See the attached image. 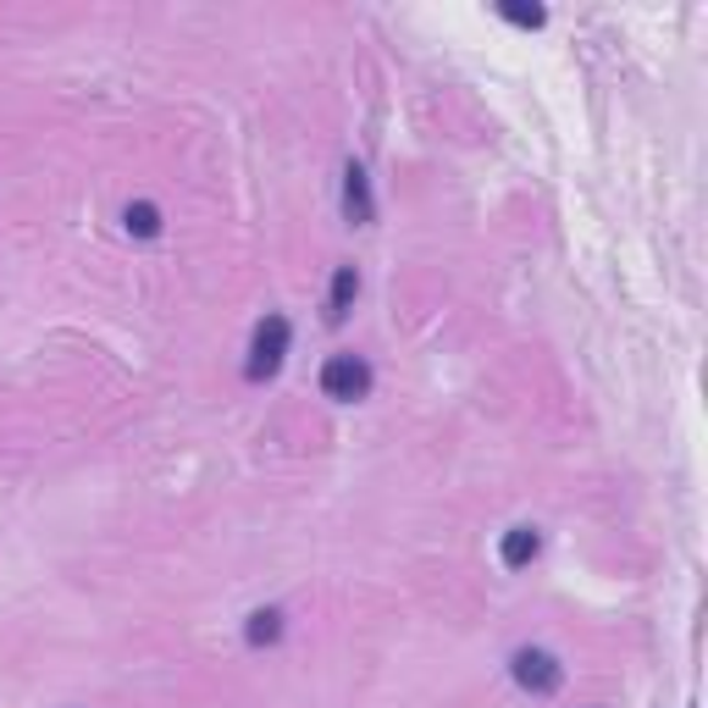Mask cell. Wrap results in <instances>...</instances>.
<instances>
[{
	"label": "cell",
	"mask_w": 708,
	"mask_h": 708,
	"mask_svg": "<svg viewBox=\"0 0 708 708\" xmlns=\"http://www.w3.org/2000/svg\"><path fill=\"white\" fill-rule=\"evenodd\" d=\"M288 343H294V321L283 310H266L249 332V361H244V377L249 382H266V377H278L283 361H288Z\"/></svg>",
	"instance_id": "obj_1"
},
{
	"label": "cell",
	"mask_w": 708,
	"mask_h": 708,
	"mask_svg": "<svg viewBox=\"0 0 708 708\" xmlns=\"http://www.w3.org/2000/svg\"><path fill=\"white\" fill-rule=\"evenodd\" d=\"M371 382H377V371H371L366 354H354V349L327 354V366H321V393H327L332 404H361V399L371 393Z\"/></svg>",
	"instance_id": "obj_2"
},
{
	"label": "cell",
	"mask_w": 708,
	"mask_h": 708,
	"mask_svg": "<svg viewBox=\"0 0 708 708\" xmlns=\"http://www.w3.org/2000/svg\"><path fill=\"white\" fill-rule=\"evenodd\" d=\"M509 675H515V686L531 692V697H554V692L565 686V664H559L548 648H515V653H509Z\"/></svg>",
	"instance_id": "obj_3"
},
{
	"label": "cell",
	"mask_w": 708,
	"mask_h": 708,
	"mask_svg": "<svg viewBox=\"0 0 708 708\" xmlns=\"http://www.w3.org/2000/svg\"><path fill=\"white\" fill-rule=\"evenodd\" d=\"M343 222H349V227H371V222H377L371 172H366L361 161H343Z\"/></svg>",
	"instance_id": "obj_4"
},
{
	"label": "cell",
	"mask_w": 708,
	"mask_h": 708,
	"mask_svg": "<svg viewBox=\"0 0 708 708\" xmlns=\"http://www.w3.org/2000/svg\"><path fill=\"white\" fill-rule=\"evenodd\" d=\"M283 637H288V614H283L278 603L249 609V620H244V642H249V648H278Z\"/></svg>",
	"instance_id": "obj_5"
},
{
	"label": "cell",
	"mask_w": 708,
	"mask_h": 708,
	"mask_svg": "<svg viewBox=\"0 0 708 708\" xmlns=\"http://www.w3.org/2000/svg\"><path fill=\"white\" fill-rule=\"evenodd\" d=\"M538 554H543V531H538V526H509V531H504V543H498L504 570H526Z\"/></svg>",
	"instance_id": "obj_6"
},
{
	"label": "cell",
	"mask_w": 708,
	"mask_h": 708,
	"mask_svg": "<svg viewBox=\"0 0 708 708\" xmlns=\"http://www.w3.org/2000/svg\"><path fill=\"white\" fill-rule=\"evenodd\" d=\"M354 299H361V272L354 266H338L332 272V288H327V327H343Z\"/></svg>",
	"instance_id": "obj_7"
},
{
	"label": "cell",
	"mask_w": 708,
	"mask_h": 708,
	"mask_svg": "<svg viewBox=\"0 0 708 708\" xmlns=\"http://www.w3.org/2000/svg\"><path fill=\"white\" fill-rule=\"evenodd\" d=\"M122 227H128V238H161L166 233V216H161V205H150V200H128L122 205Z\"/></svg>",
	"instance_id": "obj_8"
},
{
	"label": "cell",
	"mask_w": 708,
	"mask_h": 708,
	"mask_svg": "<svg viewBox=\"0 0 708 708\" xmlns=\"http://www.w3.org/2000/svg\"><path fill=\"white\" fill-rule=\"evenodd\" d=\"M498 17H504V23H515V28H543V23H548V12H543V7H515V0H504Z\"/></svg>",
	"instance_id": "obj_9"
}]
</instances>
